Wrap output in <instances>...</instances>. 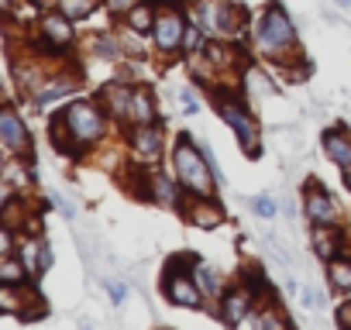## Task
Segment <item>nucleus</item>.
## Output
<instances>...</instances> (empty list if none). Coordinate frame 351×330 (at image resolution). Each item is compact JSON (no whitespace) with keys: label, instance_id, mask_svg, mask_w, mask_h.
Instances as JSON below:
<instances>
[{"label":"nucleus","instance_id":"obj_1","mask_svg":"<svg viewBox=\"0 0 351 330\" xmlns=\"http://www.w3.org/2000/svg\"><path fill=\"white\" fill-rule=\"evenodd\" d=\"M172 165H176V176H180V183H183L197 200H210V196H214V179H217V173L210 169V158H204L200 148L190 141V134H180V141H176Z\"/></svg>","mask_w":351,"mask_h":330},{"label":"nucleus","instance_id":"obj_2","mask_svg":"<svg viewBox=\"0 0 351 330\" xmlns=\"http://www.w3.org/2000/svg\"><path fill=\"white\" fill-rule=\"evenodd\" d=\"M293 42H296V31H293L286 11H282L279 4H272V8L265 11L262 25H258V45H262L265 52H282V49H289Z\"/></svg>","mask_w":351,"mask_h":330},{"label":"nucleus","instance_id":"obj_3","mask_svg":"<svg viewBox=\"0 0 351 330\" xmlns=\"http://www.w3.org/2000/svg\"><path fill=\"white\" fill-rule=\"evenodd\" d=\"M62 124L69 127V138H76L80 144L83 141H97L104 134V117L90 107V103H73L66 114H62Z\"/></svg>","mask_w":351,"mask_h":330},{"label":"nucleus","instance_id":"obj_4","mask_svg":"<svg viewBox=\"0 0 351 330\" xmlns=\"http://www.w3.org/2000/svg\"><path fill=\"white\" fill-rule=\"evenodd\" d=\"M152 35H155V45H158L162 52L180 49V42L186 38V28H183V18H180V11H165L162 18H155V28H152Z\"/></svg>","mask_w":351,"mask_h":330},{"label":"nucleus","instance_id":"obj_5","mask_svg":"<svg viewBox=\"0 0 351 330\" xmlns=\"http://www.w3.org/2000/svg\"><path fill=\"white\" fill-rule=\"evenodd\" d=\"M162 292H165L176 306H186V309H197V306H200V289L193 285L190 275H165V279H162Z\"/></svg>","mask_w":351,"mask_h":330},{"label":"nucleus","instance_id":"obj_6","mask_svg":"<svg viewBox=\"0 0 351 330\" xmlns=\"http://www.w3.org/2000/svg\"><path fill=\"white\" fill-rule=\"evenodd\" d=\"M306 217L313 220V227H334V220H337V210H334L330 196L317 186L306 190Z\"/></svg>","mask_w":351,"mask_h":330},{"label":"nucleus","instance_id":"obj_7","mask_svg":"<svg viewBox=\"0 0 351 330\" xmlns=\"http://www.w3.org/2000/svg\"><path fill=\"white\" fill-rule=\"evenodd\" d=\"M221 117H224V120H228V124L238 131V138H241V144H245V148L258 151V148H255V141H258V131H255V124L248 120V114H245L238 103H221Z\"/></svg>","mask_w":351,"mask_h":330},{"label":"nucleus","instance_id":"obj_8","mask_svg":"<svg viewBox=\"0 0 351 330\" xmlns=\"http://www.w3.org/2000/svg\"><path fill=\"white\" fill-rule=\"evenodd\" d=\"M0 138H4V144L11 151H25L28 148V127L18 120V114L11 107L0 110Z\"/></svg>","mask_w":351,"mask_h":330},{"label":"nucleus","instance_id":"obj_9","mask_svg":"<svg viewBox=\"0 0 351 330\" xmlns=\"http://www.w3.org/2000/svg\"><path fill=\"white\" fill-rule=\"evenodd\" d=\"M248 313H252V292H228L224 296V303H221L224 323L238 327L241 320H248Z\"/></svg>","mask_w":351,"mask_h":330},{"label":"nucleus","instance_id":"obj_10","mask_svg":"<svg viewBox=\"0 0 351 330\" xmlns=\"http://www.w3.org/2000/svg\"><path fill=\"white\" fill-rule=\"evenodd\" d=\"M18 258L25 262L28 275H38V272H45V268H49V262H52L49 248H45V244H38V241H21V248H18Z\"/></svg>","mask_w":351,"mask_h":330},{"label":"nucleus","instance_id":"obj_11","mask_svg":"<svg viewBox=\"0 0 351 330\" xmlns=\"http://www.w3.org/2000/svg\"><path fill=\"white\" fill-rule=\"evenodd\" d=\"M128 117L134 124H152L155 120V103H152V93L145 86L131 90V103H128Z\"/></svg>","mask_w":351,"mask_h":330},{"label":"nucleus","instance_id":"obj_12","mask_svg":"<svg viewBox=\"0 0 351 330\" xmlns=\"http://www.w3.org/2000/svg\"><path fill=\"white\" fill-rule=\"evenodd\" d=\"M162 148V127H152V124H138L134 131V151L141 158H155Z\"/></svg>","mask_w":351,"mask_h":330},{"label":"nucleus","instance_id":"obj_13","mask_svg":"<svg viewBox=\"0 0 351 330\" xmlns=\"http://www.w3.org/2000/svg\"><path fill=\"white\" fill-rule=\"evenodd\" d=\"M324 151H327V155H330V158L341 165L344 173L351 169V141H348L344 134H334V131H327V134H324Z\"/></svg>","mask_w":351,"mask_h":330},{"label":"nucleus","instance_id":"obj_14","mask_svg":"<svg viewBox=\"0 0 351 330\" xmlns=\"http://www.w3.org/2000/svg\"><path fill=\"white\" fill-rule=\"evenodd\" d=\"M42 35H45V42L49 45H69L73 42V28H69V21L59 14H49L45 21H42Z\"/></svg>","mask_w":351,"mask_h":330},{"label":"nucleus","instance_id":"obj_15","mask_svg":"<svg viewBox=\"0 0 351 330\" xmlns=\"http://www.w3.org/2000/svg\"><path fill=\"white\" fill-rule=\"evenodd\" d=\"M327 275H330V285H334V289L351 292V262L330 258V262H327Z\"/></svg>","mask_w":351,"mask_h":330},{"label":"nucleus","instance_id":"obj_16","mask_svg":"<svg viewBox=\"0 0 351 330\" xmlns=\"http://www.w3.org/2000/svg\"><path fill=\"white\" fill-rule=\"evenodd\" d=\"M25 275H28L25 262L4 258V265H0V282H4V285H21V282H25Z\"/></svg>","mask_w":351,"mask_h":330},{"label":"nucleus","instance_id":"obj_17","mask_svg":"<svg viewBox=\"0 0 351 330\" xmlns=\"http://www.w3.org/2000/svg\"><path fill=\"white\" fill-rule=\"evenodd\" d=\"M155 200L165 203V207H176V186H172V179L155 176Z\"/></svg>","mask_w":351,"mask_h":330},{"label":"nucleus","instance_id":"obj_18","mask_svg":"<svg viewBox=\"0 0 351 330\" xmlns=\"http://www.w3.org/2000/svg\"><path fill=\"white\" fill-rule=\"evenodd\" d=\"M59 8L66 18H86L93 11V0H59Z\"/></svg>","mask_w":351,"mask_h":330},{"label":"nucleus","instance_id":"obj_19","mask_svg":"<svg viewBox=\"0 0 351 330\" xmlns=\"http://www.w3.org/2000/svg\"><path fill=\"white\" fill-rule=\"evenodd\" d=\"M131 28H134V31H152V28H155L152 8H134V11H131Z\"/></svg>","mask_w":351,"mask_h":330},{"label":"nucleus","instance_id":"obj_20","mask_svg":"<svg viewBox=\"0 0 351 330\" xmlns=\"http://www.w3.org/2000/svg\"><path fill=\"white\" fill-rule=\"evenodd\" d=\"M313 244H317V255H320V258H327V262L337 255V248H334V241L324 234V227H317V231H313Z\"/></svg>","mask_w":351,"mask_h":330},{"label":"nucleus","instance_id":"obj_21","mask_svg":"<svg viewBox=\"0 0 351 330\" xmlns=\"http://www.w3.org/2000/svg\"><path fill=\"white\" fill-rule=\"evenodd\" d=\"M197 279H200V285H204V292H210V296H214V292H221V282H217V272H214L210 265H200V275H197Z\"/></svg>","mask_w":351,"mask_h":330},{"label":"nucleus","instance_id":"obj_22","mask_svg":"<svg viewBox=\"0 0 351 330\" xmlns=\"http://www.w3.org/2000/svg\"><path fill=\"white\" fill-rule=\"evenodd\" d=\"M73 90V83H59V86H49L45 93H38V103L45 107V103H52V100H59V97H66Z\"/></svg>","mask_w":351,"mask_h":330},{"label":"nucleus","instance_id":"obj_23","mask_svg":"<svg viewBox=\"0 0 351 330\" xmlns=\"http://www.w3.org/2000/svg\"><path fill=\"white\" fill-rule=\"evenodd\" d=\"M193 217H197V224H200V227H214V224H217L224 214H221L217 207H204V210H197Z\"/></svg>","mask_w":351,"mask_h":330},{"label":"nucleus","instance_id":"obj_24","mask_svg":"<svg viewBox=\"0 0 351 330\" xmlns=\"http://www.w3.org/2000/svg\"><path fill=\"white\" fill-rule=\"evenodd\" d=\"M262 217H276V200L272 196H255V203H252Z\"/></svg>","mask_w":351,"mask_h":330},{"label":"nucleus","instance_id":"obj_25","mask_svg":"<svg viewBox=\"0 0 351 330\" xmlns=\"http://www.w3.org/2000/svg\"><path fill=\"white\" fill-rule=\"evenodd\" d=\"M204 45V35H200V28L193 25V28H186V49L193 52V49H200Z\"/></svg>","mask_w":351,"mask_h":330},{"label":"nucleus","instance_id":"obj_26","mask_svg":"<svg viewBox=\"0 0 351 330\" xmlns=\"http://www.w3.org/2000/svg\"><path fill=\"white\" fill-rule=\"evenodd\" d=\"M180 97H183V103H186V114H197V110H200V100L193 97V90H183Z\"/></svg>","mask_w":351,"mask_h":330},{"label":"nucleus","instance_id":"obj_27","mask_svg":"<svg viewBox=\"0 0 351 330\" xmlns=\"http://www.w3.org/2000/svg\"><path fill=\"white\" fill-rule=\"evenodd\" d=\"M303 299H306V306H310V309H320V306H324L317 289H303Z\"/></svg>","mask_w":351,"mask_h":330},{"label":"nucleus","instance_id":"obj_28","mask_svg":"<svg viewBox=\"0 0 351 330\" xmlns=\"http://www.w3.org/2000/svg\"><path fill=\"white\" fill-rule=\"evenodd\" d=\"M107 292H110V299H114V303H121V299H124V285H121V282H107Z\"/></svg>","mask_w":351,"mask_h":330},{"label":"nucleus","instance_id":"obj_29","mask_svg":"<svg viewBox=\"0 0 351 330\" xmlns=\"http://www.w3.org/2000/svg\"><path fill=\"white\" fill-rule=\"evenodd\" d=\"M337 323H341V327H351V303L337 309Z\"/></svg>","mask_w":351,"mask_h":330},{"label":"nucleus","instance_id":"obj_30","mask_svg":"<svg viewBox=\"0 0 351 330\" xmlns=\"http://www.w3.org/2000/svg\"><path fill=\"white\" fill-rule=\"evenodd\" d=\"M107 4H110V11H128V8L138 4V0H107Z\"/></svg>","mask_w":351,"mask_h":330},{"label":"nucleus","instance_id":"obj_31","mask_svg":"<svg viewBox=\"0 0 351 330\" xmlns=\"http://www.w3.org/2000/svg\"><path fill=\"white\" fill-rule=\"evenodd\" d=\"M337 4H341V8H351V0H337Z\"/></svg>","mask_w":351,"mask_h":330}]
</instances>
